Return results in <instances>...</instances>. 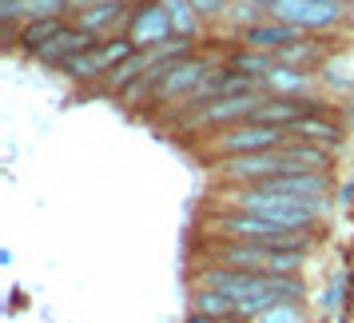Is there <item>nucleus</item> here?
<instances>
[{
  "label": "nucleus",
  "instance_id": "f03ea898",
  "mask_svg": "<svg viewBox=\"0 0 354 323\" xmlns=\"http://www.w3.org/2000/svg\"><path fill=\"white\" fill-rule=\"evenodd\" d=\"M203 236L211 240H235V243H271V247H290V252H310L315 247V227H283L251 211H219L203 216Z\"/></svg>",
  "mask_w": 354,
  "mask_h": 323
},
{
  "label": "nucleus",
  "instance_id": "6ab92c4d",
  "mask_svg": "<svg viewBox=\"0 0 354 323\" xmlns=\"http://www.w3.org/2000/svg\"><path fill=\"white\" fill-rule=\"evenodd\" d=\"M310 60H319V44H315V40H306V36H299L295 44H287V49L274 52V64L303 68V72H306V64H310Z\"/></svg>",
  "mask_w": 354,
  "mask_h": 323
},
{
  "label": "nucleus",
  "instance_id": "9d476101",
  "mask_svg": "<svg viewBox=\"0 0 354 323\" xmlns=\"http://www.w3.org/2000/svg\"><path fill=\"white\" fill-rule=\"evenodd\" d=\"M290 140H303V144H315V148H326V152H338L342 148V124L330 120L326 112H310L303 120H295L287 128Z\"/></svg>",
  "mask_w": 354,
  "mask_h": 323
},
{
  "label": "nucleus",
  "instance_id": "2eb2a0df",
  "mask_svg": "<svg viewBox=\"0 0 354 323\" xmlns=\"http://www.w3.org/2000/svg\"><path fill=\"white\" fill-rule=\"evenodd\" d=\"M128 12V0H108V4H88V8H76V28H84V33L92 36H104L108 28H112L115 20Z\"/></svg>",
  "mask_w": 354,
  "mask_h": 323
},
{
  "label": "nucleus",
  "instance_id": "4be33fe9",
  "mask_svg": "<svg viewBox=\"0 0 354 323\" xmlns=\"http://www.w3.org/2000/svg\"><path fill=\"white\" fill-rule=\"evenodd\" d=\"M195 17H219V12H227V0H192Z\"/></svg>",
  "mask_w": 354,
  "mask_h": 323
},
{
  "label": "nucleus",
  "instance_id": "0eeeda50",
  "mask_svg": "<svg viewBox=\"0 0 354 323\" xmlns=\"http://www.w3.org/2000/svg\"><path fill=\"white\" fill-rule=\"evenodd\" d=\"M211 72H215V68H211L207 60H199V56H183V60H176V64L167 68V76L156 84V92H151L147 104H160V108H176V112H183V104L203 88V80H207Z\"/></svg>",
  "mask_w": 354,
  "mask_h": 323
},
{
  "label": "nucleus",
  "instance_id": "412c9836",
  "mask_svg": "<svg viewBox=\"0 0 354 323\" xmlns=\"http://www.w3.org/2000/svg\"><path fill=\"white\" fill-rule=\"evenodd\" d=\"M251 323H310V320H306L303 304H279V307H271V311L255 315Z\"/></svg>",
  "mask_w": 354,
  "mask_h": 323
},
{
  "label": "nucleus",
  "instance_id": "5701e85b",
  "mask_svg": "<svg viewBox=\"0 0 354 323\" xmlns=\"http://www.w3.org/2000/svg\"><path fill=\"white\" fill-rule=\"evenodd\" d=\"M88 4H108V0H72V8H88Z\"/></svg>",
  "mask_w": 354,
  "mask_h": 323
},
{
  "label": "nucleus",
  "instance_id": "4468645a",
  "mask_svg": "<svg viewBox=\"0 0 354 323\" xmlns=\"http://www.w3.org/2000/svg\"><path fill=\"white\" fill-rule=\"evenodd\" d=\"M187 311L207 315V320H219V323H239V304H235L231 295H223V291H215V288H192Z\"/></svg>",
  "mask_w": 354,
  "mask_h": 323
},
{
  "label": "nucleus",
  "instance_id": "f3484780",
  "mask_svg": "<svg viewBox=\"0 0 354 323\" xmlns=\"http://www.w3.org/2000/svg\"><path fill=\"white\" fill-rule=\"evenodd\" d=\"M310 72L303 68H287V64H274L267 76H263V88L274 92V96H306L310 92Z\"/></svg>",
  "mask_w": 354,
  "mask_h": 323
},
{
  "label": "nucleus",
  "instance_id": "39448f33",
  "mask_svg": "<svg viewBox=\"0 0 354 323\" xmlns=\"http://www.w3.org/2000/svg\"><path fill=\"white\" fill-rule=\"evenodd\" d=\"M290 136L287 128H274V124H259V120H243L231 124L223 132H211L207 148L215 160H231V156H255V152H274L283 148Z\"/></svg>",
  "mask_w": 354,
  "mask_h": 323
},
{
  "label": "nucleus",
  "instance_id": "9b49d317",
  "mask_svg": "<svg viewBox=\"0 0 354 323\" xmlns=\"http://www.w3.org/2000/svg\"><path fill=\"white\" fill-rule=\"evenodd\" d=\"M96 44H100V36L84 33V28H76V24H68V28L56 36L52 44H44V49L36 52V60H40V64H48V68H64L72 56H80V52L96 49Z\"/></svg>",
  "mask_w": 354,
  "mask_h": 323
},
{
  "label": "nucleus",
  "instance_id": "f257e3e1",
  "mask_svg": "<svg viewBox=\"0 0 354 323\" xmlns=\"http://www.w3.org/2000/svg\"><path fill=\"white\" fill-rule=\"evenodd\" d=\"M192 288H215L231 295L239 304V323H251L255 315H263L279 304H303L306 295L303 275H255V272L219 268V263H199L192 275Z\"/></svg>",
  "mask_w": 354,
  "mask_h": 323
},
{
  "label": "nucleus",
  "instance_id": "7ed1b4c3",
  "mask_svg": "<svg viewBox=\"0 0 354 323\" xmlns=\"http://www.w3.org/2000/svg\"><path fill=\"white\" fill-rule=\"evenodd\" d=\"M207 263L235 268V272H255V275H303L306 252L290 247H271V243H235L219 240L207 252Z\"/></svg>",
  "mask_w": 354,
  "mask_h": 323
},
{
  "label": "nucleus",
  "instance_id": "a211bd4d",
  "mask_svg": "<svg viewBox=\"0 0 354 323\" xmlns=\"http://www.w3.org/2000/svg\"><path fill=\"white\" fill-rule=\"evenodd\" d=\"M231 68L263 84V76L274 68V56H271V52H255V49H239L235 56H231Z\"/></svg>",
  "mask_w": 354,
  "mask_h": 323
},
{
  "label": "nucleus",
  "instance_id": "423d86ee",
  "mask_svg": "<svg viewBox=\"0 0 354 323\" xmlns=\"http://www.w3.org/2000/svg\"><path fill=\"white\" fill-rule=\"evenodd\" d=\"M263 92H247V96H223V100H211L203 108L183 116L179 132H223L231 124H243V120H255L259 104H263Z\"/></svg>",
  "mask_w": 354,
  "mask_h": 323
},
{
  "label": "nucleus",
  "instance_id": "6e6552de",
  "mask_svg": "<svg viewBox=\"0 0 354 323\" xmlns=\"http://www.w3.org/2000/svg\"><path fill=\"white\" fill-rule=\"evenodd\" d=\"M124 40H131L136 52H147V49H163L167 40H176V24L167 17L163 0H147L140 8H131L128 17V28H124Z\"/></svg>",
  "mask_w": 354,
  "mask_h": 323
},
{
  "label": "nucleus",
  "instance_id": "dca6fc26",
  "mask_svg": "<svg viewBox=\"0 0 354 323\" xmlns=\"http://www.w3.org/2000/svg\"><path fill=\"white\" fill-rule=\"evenodd\" d=\"M68 28V17H52V20H28V24H20L17 28V44L28 56H36V52L44 49V44H52L56 36Z\"/></svg>",
  "mask_w": 354,
  "mask_h": 323
},
{
  "label": "nucleus",
  "instance_id": "ddd939ff",
  "mask_svg": "<svg viewBox=\"0 0 354 323\" xmlns=\"http://www.w3.org/2000/svg\"><path fill=\"white\" fill-rule=\"evenodd\" d=\"M72 8V0H0V20L12 24H28V20H52L64 17Z\"/></svg>",
  "mask_w": 354,
  "mask_h": 323
},
{
  "label": "nucleus",
  "instance_id": "1a4fd4ad",
  "mask_svg": "<svg viewBox=\"0 0 354 323\" xmlns=\"http://www.w3.org/2000/svg\"><path fill=\"white\" fill-rule=\"evenodd\" d=\"M271 17L283 24H295L299 33H319L342 17V0H279Z\"/></svg>",
  "mask_w": 354,
  "mask_h": 323
},
{
  "label": "nucleus",
  "instance_id": "aec40b11",
  "mask_svg": "<svg viewBox=\"0 0 354 323\" xmlns=\"http://www.w3.org/2000/svg\"><path fill=\"white\" fill-rule=\"evenodd\" d=\"M163 8H167L171 24H176V36H195V28H199V17H195L192 0H163Z\"/></svg>",
  "mask_w": 354,
  "mask_h": 323
},
{
  "label": "nucleus",
  "instance_id": "20e7f679",
  "mask_svg": "<svg viewBox=\"0 0 354 323\" xmlns=\"http://www.w3.org/2000/svg\"><path fill=\"white\" fill-rule=\"evenodd\" d=\"M223 208L227 211H251V216H263V220L283 224V227H315L319 224L322 204H306V200L274 195V192H263V188H227L223 192Z\"/></svg>",
  "mask_w": 354,
  "mask_h": 323
},
{
  "label": "nucleus",
  "instance_id": "f8f14e48",
  "mask_svg": "<svg viewBox=\"0 0 354 323\" xmlns=\"http://www.w3.org/2000/svg\"><path fill=\"white\" fill-rule=\"evenodd\" d=\"M299 28L295 24H283V20H259V24H251V28H243V49H255V52H279V49H287V44H295L299 40Z\"/></svg>",
  "mask_w": 354,
  "mask_h": 323
}]
</instances>
